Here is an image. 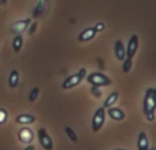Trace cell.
<instances>
[{
	"label": "cell",
	"instance_id": "6da1fadb",
	"mask_svg": "<svg viewBox=\"0 0 156 150\" xmlns=\"http://www.w3.org/2000/svg\"><path fill=\"white\" fill-rule=\"evenodd\" d=\"M144 114L147 120L154 121L155 120V110H156V90L155 88H147L145 96H144Z\"/></svg>",
	"mask_w": 156,
	"mask_h": 150
},
{
	"label": "cell",
	"instance_id": "7a4b0ae2",
	"mask_svg": "<svg viewBox=\"0 0 156 150\" xmlns=\"http://www.w3.org/2000/svg\"><path fill=\"white\" fill-rule=\"evenodd\" d=\"M86 81L90 85H96V87H108V85L112 84V80L108 76H105L104 73H100V72H94V73L86 74Z\"/></svg>",
	"mask_w": 156,
	"mask_h": 150
},
{
	"label": "cell",
	"instance_id": "3957f363",
	"mask_svg": "<svg viewBox=\"0 0 156 150\" xmlns=\"http://www.w3.org/2000/svg\"><path fill=\"white\" fill-rule=\"evenodd\" d=\"M88 74V72H86L85 68H81L80 70L77 72V73L71 74V76H69L67 79L65 80V81L62 83V88L63 90H71V88L77 87V85H80V83L82 81L83 79H85V76Z\"/></svg>",
	"mask_w": 156,
	"mask_h": 150
},
{
	"label": "cell",
	"instance_id": "277c9868",
	"mask_svg": "<svg viewBox=\"0 0 156 150\" xmlns=\"http://www.w3.org/2000/svg\"><path fill=\"white\" fill-rule=\"evenodd\" d=\"M105 121V109L104 107H99V109L94 112L93 117H92V131L93 132H99L101 129V127L104 126Z\"/></svg>",
	"mask_w": 156,
	"mask_h": 150
},
{
	"label": "cell",
	"instance_id": "5b68a950",
	"mask_svg": "<svg viewBox=\"0 0 156 150\" xmlns=\"http://www.w3.org/2000/svg\"><path fill=\"white\" fill-rule=\"evenodd\" d=\"M37 138H38V142H40L41 148L45 149V150H54V141L52 138L49 137V134L47 132L45 128H40L37 131Z\"/></svg>",
	"mask_w": 156,
	"mask_h": 150
},
{
	"label": "cell",
	"instance_id": "8992f818",
	"mask_svg": "<svg viewBox=\"0 0 156 150\" xmlns=\"http://www.w3.org/2000/svg\"><path fill=\"white\" fill-rule=\"evenodd\" d=\"M18 138H19V141H21L22 143L29 145V143H32L33 139H34V132H33L32 128H29V127H23V128L19 129Z\"/></svg>",
	"mask_w": 156,
	"mask_h": 150
},
{
	"label": "cell",
	"instance_id": "52a82bcc",
	"mask_svg": "<svg viewBox=\"0 0 156 150\" xmlns=\"http://www.w3.org/2000/svg\"><path fill=\"white\" fill-rule=\"evenodd\" d=\"M138 50V36L133 35L129 39V43L126 46V58H133Z\"/></svg>",
	"mask_w": 156,
	"mask_h": 150
},
{
	"label": "cell",
	"instance_id": "ba28073f",
	"mask_svg": "<svg viewBox=\"0 0 156 150\" xmlns=\"http://www.w3.org/2000/svg\"><path fill=\"white\" fill-rule=\"evenodd\" d=\"M96 29H94V26H89L86 28V29H83L82 32L78 35V41H81V43H86V41H90L92 39L96 36Z\"/></svg>",
	"mask_w": 156,
	"mask_h": 150
},
{
	"label": "cell",
	"instance_id": "9c48e42d",
	"mask_svg": "<svg viewBox=\"0 0 156 150\" xmlns=\"http://www.w3.org/2000/svg\"><path fill=\"white\" fill-rule=\"evenodd\" d=\"M107 112H105V114L110 116L111 120H115V121H122L125 120V117H126V114L123 113V110H121L119 107H108V109H105Z\"/></svg>",
	"mask_w": 156,
	"mask_h": 150
},
{
	"label": "cell",
	"instance_id": "30bf717a",
	"mask_svg": "<svg viewBox=\"0 0 156 150\" xmlns=\"http://www.w3.org/2000/svg\"><path fill=\"white\" fill-rule=\"evenodd\" d=\"M114 54H115L116 59L123 61L126 58V47L123 46V41L122 40H116L115 46H114Z\"/></svg>",
	"mask_w": 156,
	"mask_h": 150
},
{
	"label": "cell",
	"instance_id": "8fae6325",
	"mask_svg": "<svg viewBox=\"0 0 156 150\" xmlns=\"http://www.w3.org/2000/svg\"><path fill=\"white\" fill-rule=\"evenodd\" d=\"M32 22V19L30 18H26V19H21V21L15 22V24L12 25V28H11V30H12L14 33H16V35H21L22 32H25V30L27 29V26H29V24Z\"/></svg>",
	"mask_w": 156,
	"mask_h": 150
},
{
	"label": "cell",
	"instance_id": "7c38bea8",
	"mask_svg": "<svg viewBox=\"0 0 156 150\" xmlns=\"http://www.w3.org/2000/svg\"><path fill=\"white\" fill-rule=\"evenodd\" d=\"M15 121H16V124H19V126H29V124H32L36 121V116L29 114V113H22V114L16 116Z\"/></svg>",
	"mask_w": 156,
	"mask_h": 150
},
{
	"label": "cell",
	"instance_id": "4fadbf2b",
	"mask_svg": "<svg viewBox=\"0 0 156 150\" xmlns=\"http://www.w3.org/2000/svg\"><path fill=\"white\" fill-rule=\"evenodd\" d=\"M149 148V141L145 132H140L137 138V149L138 150H148Z\"/></svg>",
	"mask_w": 156,
	"mask_h": 150
},
{
	"label": "cell",
	"instance_id": "5bb4252c",
	"mask_svg": "<svg viewBox=\"0 0 156 150\" xmlns=\"http://www.w3.org/2000/svg\"><path fill=\"white\" fill-rule=\"evenodd\" d=\"M118 98H119V92H118V91H114V92H111L110 95L105 98L104 103H103V107H104V109H108V107L114 106V105L116 103V101H118Z\"/></svg>",
	"mask_w": 156,
	"mask_h": 150
},
{
	"label": "cell",
	"instance_id": "9a60e30c",
	"mask_svg": "<svg viewBox=\"0 0 156 150\" xmlns=\"http://www.w3.org/2000/svg\"><path fill=\"white\" fill-rule=\"evenodd\" d=\"M19 84V72L18 70H11L10 76H8V85L11 88H15Z\"/></svg>",
	"mask_w": 156,
	"mask_h": 150
},
{
	"label": "cell",
	"instance_id": "2e32d148",
	"mask_svg": "<svg viewBox=\"0 0 156 150\" xmlns=\"http://www.w3.org/2000/svg\"><path fill=\"white\" fill-rule=\"evenodd\" d=\"M22 46H23V36L22 35H16L14 36L12 39V48L15 52H19L22 48Z\"/></svg>",
	"mask_w": 156,
	"mask_h": 150
},
{
	"label": "cell",
	"instance_id": "e0dca14e",
	"mask_svg": "<svg viewBox=\"0 0 156 150\" xmlns=\"http://www.w3.org/2000/svg\"><path fill=\"white\" fill-rule=\"evenodd\" d=\"M132 66H133V58H125L123 65H122V72L123 73H129Z\"/></svg>",
	"mask_w": 156,
	"mask_h": 150
},
{
	"label": "cell",
	"instance_id": "ac0fdd59",
	"mask_svg": "<svg viewBox=\"0 0 156 150\" xmlns=\"http://www.w3.org/2000/svg\"><path fill=\"white\" fill-rule=\"evenodd\" d=\"M65 132H66V134H67V137L70 138V139L73 141V142H77V141H78V137H77L76 131H74V129L71 128V127L66 126V127H65Z\"/></svg>",
	"mask_w": 156,
	"mask_h": 150
},
{
	"label": "cell",
	"instance_id": "d6986e66",
	"mask_svg": "<svg viewBox=\"0 0 156 150\" xmlns=\"http://www.w3.org/2000/svg\"><path fill=\"white\" fill-rule=\"evenodd\" d=\"M90 94L96 98H100L101 96V87H96V85H90Z\"/></svg>",
	"mask_w": 156,
	"mask_h": 150
},
{
	"label": "cell",
	"instance_id": "ffe728a7",
	"mask_svg": "<svg viewBox=\"0 0 156 150\" xmlns=\"http://www.w3.org/2000/svg\"><path fill=\"white\" fill-rule=\"evenodd\" d=\"M38 92H40V90H38L37 87H36V88H33V90L30 91V95H29V101H30V102H34L36 99H37V96H38Z\"/></svg>",
	"mask_w": 156,
	"mask_h": 150
},
{
	"label": "cell",
	"instance_id": "44dd1931",
	"mask_svg": "<svg viewBox=\"0 0 156 150\" xmlns=\"http://www.w3.org/2000/svg\"><path fill=\"white\" fill-rule=\"evenodd\" d=\"M7 118H8V113H7V110L0 109V124H4L5 121H7Z\"/></svg>",
	"mask_w": 156,
	"mask_h": 150
},
{
	"label": "cell",
	"instance_id": "7402d4cb",
	"mask_svg": "<svg viewBox=\"0 0 156 150\" xmlns=\"http://www.w3.org/2000/svg\"><path fill=\"white\" fill-rule=\"evenodd\" d=\"M27 28H29V35H33V33H34V30L37 29V24H36V22H30Z\"/></svg>",
	"mask_w": 156,
	"mask_h": 150
},
{
	"label": "cell",
	"instance_id": "603a6c76",
	"mask_svg": "<svg viewBox=\"0 0 156 150\" xmlns=\"http://www.w3.org/2000/svg\"><path fill=\"white\" fill-rule=\"evenodd\" d=\"M104 26H105V25L103 24V22H99V24L94 26V29H96V32H101V30L104 29Z\"/></svg>",
	"mask_w": 156,
	"mask_h": 150
},
{
	"label": "cell",
	"instance_id": "cb8c5ba5",
	"mask_svg": "<svg viewBox=\"0 0 156 150\" xmlns=\"http://www.w3.org/2000/svg\"><path fill=\"white\" fill-rule=\"evenodd\" d=\"M25 150H34V146H32V145H27L26 148H25Z\"/></svg>",
	"mask_w": 156,
	"mask_h": 150
},
{
	"label": "cell",
	"instance_id": "d4e9b609",
	"mask_svg": "<svg viewBox=\"0 0 156 150\" xmlns=\"http://www.w3.org/2000/svg\"><path fill=\"white\" fill-rule=\"evenodd\" d=\"M148 150H156V149L154 148V146H149V148H148Z\"/></svg>",
	"mask_w": 156,
	"mask_h": 150
},
{
	"label": "cell",
	"instance_id": "484cf974",
	"mask_svg": "<svg viewBox=\"0 0 156 150\" xmlns=\"http://www.w3.org/2000/svg\"><path fill=\"white\" fill-rule=\"evenodd\" d=\"M5 2H7V0H0V3H2V4H5Z\"/></svg>",
	"mask_w": 156,
	"mask_h": 150
},
{
	"label": "cell",
	"instance_id": "4316f807",
	"mask_svg": "<svg viewBox=\"0 0 156 150\" xmlns=\"http://www.w3.org/2000/svg\"><path fill=\"white\" fill-rule=\"evenodd\" d=\"M114 150H127V149H114Z\"/></svg>",
	"mask_w": 156,
	"mask_h": 150
}]
</instances>
